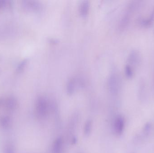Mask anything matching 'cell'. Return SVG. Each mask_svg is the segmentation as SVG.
<instances>
[{"instance_id": "cell-13", "label": "cell", "mask_w": 154, "mask_h": 153, "mask_svg": "<svg viewBox=\"0 0 154 153\" xmlns=\"http://www.w3.org/2000/svg\"><path fill=\"white\" fill-rule=\"evenodd\" d=\"M3 153H15L14 146L11 143L7 144L4 147Z\"/></svg>"}, {"instance_id": "cell-10", "label": "cell", "mask_w": 154, "mask_h": 153, "mask_svg": "<svg viewBox=\"0 0 154 153\" xmlns=\"http://www.w3.org/2000/svg\"><path fill=\"white\" fill-rule=\"evenodd\" d=\"M75 87V81L74 78H70L67 84V91L69 94H72L74 93Z\"/></svg>"}, {"instance_id": "cell-1", "label": "cell", "mask_w": 154, "mask_h": 153, "mask_svg": "<svg viewBox=\"0 0 154 153\" xmlns=\"http://www.w3.org/2000/svg\"><path fill=\"white\" fill-rule=\"evenodd\" d=\"M136 7H137V4L136 3L133 2L129 4V6L127 7L126 11L123 15L119 21V30L123 31L127 28L131 21L132 14L134 10H135Z\"/></svg>"}, {"instance_id": "cell-16", "label": "cell", "mask_w": 154, "mask_h": 153, "mask_svg": "<svg viewBox=\"0 0 154 153\" xmlns=\"http://www.w3.org/2000/svg\"><path fill=\"white\" fill-rule=\"evenodd\" d=\"M91 127V123L90 121H88L85 126V133L86 134H89V132H90Z\"/></svg>"}, {"instance_id": "cell-4", "label": "cell", "mask_w": 154, "mask_h": 153, "mask_svg": "<svg viewBox=\"0 0 154 153\" xmlns=\"http://www.w3.org/2000/svg\"><path fill=\"white\" fill-rule=\"evenodd\" d=\"M127 61L128 65L133 67H137L140 64L141 61V56L139 51L137 50L132 51L129 54Z\"/></svg>"}, {"instance_id": "cell-14", "label": "cell", "mask_w": 154, "mask_h": 153, "mask_svg": "<svg viewBox=\"0 0 154 153\" xmlns=\"http://www.w3.org/2000/svg\"><path fill=\"white\" fill-rule=\"evenodd\" d=\"M125 73L126 75L128 78H131L133 75V68L129 65H127L125 68Z\"/></svg>"}, {"instance_id": "cell-6", "label": "cell", "mask_w": 154, "mask_h": 153, "mask_svg": "<svg viewBox=\"0 0 154 153\" xmlns=\"http://www.w3.org/2000/svg\"><path fill=\"white\" fill-rule=\"evenodd\" d=\"M125 127V120L122 117L119 116L115 119L114 123V130L116 134L120 135L123 132Z\"/></svg>"}, {"instance_id": "cell-11", "label": "cell", "mask_w": 154, "mask_h": 153, "mask_svg": "<svg viewBox=\"0 0 154 153\" xmlns=\"http://www.w3.org/2000/svg\"><path fill=\"white\" fill-rule=\"evenodd\" d=\"M138 23L140 25L145 28H148L152 25L153 22L150 18H140L138 20Z\"/></svg>"}, {"instance_id": "cell-17", "label": "cell", "mask_w": 154, "mask_h": 153, "mask_svg": "<svg viewBox=\"0 0 154 153\" xmlns=\"http://www.w3.org/2000/svg\"><path fill=\"white\" fill-rule=\"evenodd\" d=\"M151 21H152V22H154V8L153 9V11H152V13H151V15H150V18Z\"/></svg>"}, {"instance_id": "cell-9", "label": "cell", "mask_w": 154, "mask_h": 153, "mask_svg": "<svg viewBox=\"0 0 154 153\" xmlns=\"http://www.w3.org/2000/svg\"><path fill=\"white\" fill-rule=\"evenodd\" d=\"M28 8L34 11H39L42 8V4L37 1H29L27 3Z\"/></svg>"}, {"instance_id": "cell-7", "label": "cell", "mask_w": 154, "mask_h": 153, "mask_svg": "<svg viewBox=\"0 0 154 153\" xmlns=\"http://www.w3.org/2000/svg\"><path fill=\"white\" fill-rule=\"evenodd\" d=\"M89 2L88 1H83L81 2L79 6V12L82 16L85 17L88 15L89 11Z\"/></svg>"}, {"instance_id": "cell-15", "label": "cell", "mask_w": 154, "mask_h": 153, "mask_svg": "<svg viewBox=\"0 0 154 153\" xmlns=\"http://www.w3.org/2000/svg\"><path fill=\"white\" fill-rule=\"evenodd\" d=\"M27 62H28L27 59L23 60L18 66L17 68V71L18 72H22L24 69V67L27 64Z\"/></svg>"}, {"instance_id": "cell-3", "label": "cell", "mask_w": 154, "mask_h": 153, "mask_svg": "<svg viewBox=\"0 0 154 153\" xmlns=\"http://www.w3.org/2000/svg\"><path fill=\"white\" fill-rule=\"evenodd\" d=\"M108 87L110 92L112 94H117L119 91L120 82L118 75L113 72L110 75L108 79Z\"/></svg>"}, {"instance_id": "cell-2", "label": "cell", "mask_w": 154, "mask_h": 153, "mask_svg": "<svg viewBox=\"0 0 154 153\" xmlns=\"http://www.w3.org/2000/svg\"><path fill=\"white\" fill-rule=\"evenodd\" d=\"M48 109V102L43 97H38L36 102V113L38 117L43 118L46 116Z\"/></svg>"}, {"instance_id": "cell-5", "label": "cell", "mask_w": 154, "mask_h": 153, "mask_svg": "<svg viewBox=\"0 0 154 153\" xmlns=\"http://www.w3.org/2000/svg\"><path fill=\"white\" fill-rule=\"evenodd\" d=\"M1 103L9 111H14L17 107V101L13 97H8L6 100L2 101Z\"/></svg>"}, {"instance_id": "cell-8", "label": "cell", "mask_w": 154, "mask_h": 153, "mask_svg": "<svg viewBox=\"0 0 154 153\" xmlns=\"http://www.w3.org/2000/svg\"><path fill=\"white\" fill-rule=\"evenodd\" d=\"M12 124L11 119L7 116H2L0 117V127L4 129L9 128Z\"/></svg>"}, {"instance_id": "cell-12", "label": "cell", "mask_w": 154, "mask_h": 153, "mask_svg": "<svg viewBox=\"0 0 154 153\" xmlns=\"http://www.w3.org/2000/svg\"><path fill=\"white\" fill-rule=\"evenodd\" d=\"M62 141L61 139H59L56 141L54 146V153H60L62 149Z\"/></svg>"}]
</instances>
